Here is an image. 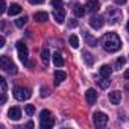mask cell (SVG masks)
<instances>
[{
	"mask_svg": "<svg viewBox=\"0 0 129 129\" xmlns=\"http://www.w3.org/2000/svg\"><path fill=\"white\" fill-rule=\"evenodd\" d=\"M24 111H26L27 115H32V114L35 112V106H34V105H26V106H24Z\"/></svg>",
	"mask_w": 129,
	"mask_h": 129,
	"instance_id": "26",
	"label": "cell"
},
{
	"mask_svg": "<svg viewBox=\"0 0 129 129\" xmlns=\"http://www.w3.org/2000/svg\"><path fill=\"white\" fill-rule=\"evenodd\" d=\"M29 2L32 5H41V3H44V0H29Z\"/></svg>",
	"mask_w": 129,
	"mask_h": 129,
	"instance_id": "31",
	"label": "cell"
},
{
	"mask_svg": "<svg viewBox=\"0 0 129 129\" xmlns=\"http://www.w3.org/2000/svg\"><path fill=\"white\" fill-rule=\"evenodd\" d=\"M69 43H70V46H72L73 49H78V47H79V38H78L76 35H70Z\"/></svg>",
	"mask_w": 129,
	"mask_h": 129,
	"instance_id": "23",
	"label": "cell"
},
{
	"mask_svg": "<svg viewBox=\"0 0 129 129\" xmlns=\"http://www.w3.org/2000/svg\"><path fill=\"white\" fill-rule=\"evenodd\" d=\"M34 18H35L37 21H40V23H44V21L49 20V14H47V12H35V14H34Z\"/></svg>",
	"mask_w": 129,
	"mask_h": 129,
	"instance_id": "18",
	"label": "cell"
},
{
	"mask_svg": "<svg viewBox=\"0 0 129 129\" xmlns=\"http://www.w3.org/2000/svg\"><path fill=\"white\" fill-rule=\"evenodd\" d=\"M5 46V37H0V47Z\"/></svg>",
	"mask_w": 129,
	"mask_h": 129,
	"instance_id": "34",
	"label": "cell"
},
{
	"mask_svg": "<svg viewBox=\"0 0 129 129\" xmlns=\"http://www.w3.org/2000/svg\"><path fill=\"white\" fill-rule=\"evenodd\" d=\"M124 62H126V58H124V56H120V58L115 61V66H117V69H121V67L124 66Z\"/></svg>",
	"mask_w": 129,
	"mask_h": 129,
	"instance_id": "25",
	"label": "cell"
},
{
	"mask_svg": "<svg viewBox=\"0 0 129 129\" xmlns=\"http://www.w3.org/2000/svg\"><path fill=\"white\" fill-rule=\"evenodd\" d=\"M97 84H99V87H100L102 90H106V88L109 87L111 81H109V78H102L100 81H97Z\"/></svg>",
	"mask_w": 129,
	"mask_h": 129,
	"instance_id": "21",
	"label": "cell"
},
{
	"mask_svg": "<svg viewBox=\"0 0 129 129\" xmlns=\"http://www.w3.org/2000/svg\"><path fill=\"white\" fill-rule=\"evenodd\" d=\"M62 0H52V6L53 8H62Z\"/></svg>",
	"mask_w": 129,
	"mask_h": 129,
	"instance_id": "28",
	"label": "cell"
},
{
	"mask_svg": "<svg viewBox=\"0 0 129 129\" xmlns=\"http://www.w3.org/2000/svg\"><path fill=\"white\" fill-rule=\"evenodd\" d=\"M0 85H2V94H6V90H8V85H6V81L2 78L0 79Z\"/></svg>",
	"mask_w": 129,
	"mask_h": 129,
	"instance_id": "27",
	"label": "cell"
},
{
	"mask_svg": "<svg viewBox=\"0 0 129 129\" xmlns=\"http://www.w3.org/2000/svg\"><path fill=\"white\" fill-rule=\"evenodd\" d=\"M0 12H6V2L5 0H2V2H0Z\"/></svg>",
	"mask_w": 129,
	"mask_h": 129,
	"instance_id": "29",
	"label": "cell"
},
{
	"mask_svg": "<svg viewBox=\"0 0 129 129\" xmlns=\"http://www.w3.org/2000/svg\"><path fill=\"white\" fill-rule=\"evenodd\" d=\"M49 58H50L49 49H47V47H44V49L41 50V61H43V64H44V66H47V64H49Z\"/></svg>",
	"mask_w": 129,
	"mask_h": 129,
	"instance_id": "20",
	"label": "cell"
},
{
	"mask_svg": "<svg viewBox=\"0 0 129 129\" xmlns=\"http://www.w3.org/2000/svg\"><path fill=\"white\" fill-rule=\"evenodd\" d=\"M49 93H50V91H49L46 87H43V88H41V97H47V96H49Z\"/></svg>",
	"mask_w": 129,
	"mask_h": 129,
	"instance_id": "30",
	"label": "cell"
},
{
	"mask_svg": "<svg viewBox=\"0 0 129 129\" xmlns=\"http://www.w3.org/2000/svg\"><path fill=\"white\" fill-rule=\"evenodd\" d=\"M126 29H127V32H129V21H127V24H126Z\"/></svg>",
	"mask_w": 129,
	"mask_h": 129,
	"instance_id": "36",
	"label": "cell"
},
{
	"mask_svg": "<svg viewBox=\"0 0 129 129\" xmlns=\"http://www.w3.org/2000/svg\"><path fill=\"white\" fill-rule=\"evenodd\" d=\"M17 52H18V58L21 59V62L26 64V66H29V61H27L29 50H27V46L23 41H17Z\"/></svg>",
	"mask_w": 129,
	"mask_h": 129,
	"instance_id": "4",
	"label": "cell"
},
{
	"mask_svg": "<svg viewBox=\"0 0 129 129\" xmlns=\"http://www.w3.org/2000/svg\"><path fill=\"white\" fill-rule=\"evenodd\" d=\"M14 97L20 102H24L30 97V90L29 88H24V87H17L14 90Z\"/></svg>",
	"mask_w": 129,
	"mask_h": 129,
	"instance_id": "5",
	"label": "cell"
},
{
	"mask_svg": "<svg viewBox=\"0 0 129 129\" xmlns=\"http://www.w3.org/2000/svg\"><path fill=\"white\" fill-rule=\"evenodd\" d=\"M53 18L58 23H64V20H66V11H64V8H55L53 9Z\"/></svg>",
	"mask_w": 129,
	"mask_h": 129,
	"instance_id": "10",
	"label": "cell"
},
{
	"mask_svg": "<svg viewBox=\"0 0 129 129\" xmlns=\"http://www.w3.org/2000/svg\"><path fill=\"white\" fill-rule=\"evenodd\" d=\"M103 23H105V20H103L102 15H93V17L90 18V26H91L93 29H100V27L103 26Z\"/></svg>",
	"mask_w": 129,
	"mask_h": 129,
	"instance_id": "8",
	"label": "cell"
},
{
	"mask_svg": "<svg viewBox=\"0 0 129 129\" xmlns=\"http://www.w3.org/2000/svg\"><path fill=\"white\" fill-rule=\"evenodd\" d=\"M53 124H55V120L52 117V112L49 109H43L41 114H40V126H41V129H50V127H53Z\"/></svg>",
	"mask_w": 129,
	"mask_h": 129,
	"instance_id": "2",
	"label": "cell"
},
{
	"mask_svg": "<svg viewBox=\"0 0 129 129\" xmlns=\"http://www.w3.org/2000/svg\"><path fill=\"white\" fill-rule=\"evenodd\" d=\"M26 23H27V17H26V15H24V17H18V18L15 20V26H17V27H23Z\"/></svg>",
	"mask_w": 129,
	"mask_h": 129,
	"instance_id": "24",
	"label": "cell"
},
{
	"mask_svg": "<svg viewBox=\"0 0 129 129\" xmlns=\"http://www.w3.org/2000/svg\"><path fill=\"white\" fill-rule=\"evenodd\" d=\"M53 78H55V85H59L62 81H66L67 75H66V72H62V70H56L55 75H53Z\"/></svg>",
	"mask_w": 129,
	"mask_h": 129,
	"instance_id": "12",
	"label": "cell"
},
{
	"mask_svg": "<svg viewBox=\"0 0 129 129\" xmlns=\"http://www.w3.org/2000/svg\"><path fill=\"white\" fill-rule=\"evenodd\" d=\"M109 102H111L112 105H118V103L121 102V93H120V91H112V93H109Z\"/></svg>",
	"mask_w": 129,
	"mask_h": 129,
	"instance_id": "13",
	"label": "cell"
},
{
	"mask_svg": "<svg viewBox=\"0 0 129 129\" xmlns=\"http://www.w3.org/2000/svg\"><path fill=\"white\" fill-rule=\"evenodd\" d=\"M73 12H75V15H76V17H82V15L87 12V8H85V6H82V5H76V6L73 8Z\"/></svg>",
	"mask_w": 129,
	"mask_h": 129,
	"instance_id": "19",
	"label": "cell"
},
{
	"mask_svg": "<svg viewBox=\"0 0 129 129\" xmlns=\"http://www.w3.org/2000/svg\"><path fill=\"white\" fill-rule=\"evenodd\" d=\"M76 26H78V21L76 20H72L70 21V27H76Z\"/></svg>",
	"mask_w": 129,
	"mask_h": 129,
	"instance_id": "32",
	"label": "cell"
},
{
	"mask_svg": "<svg viewBox=\"0 0 129 129\" xmlns=\"http://www.w3.org/2000/svg\"><path fill=\"white\" fill-rule=\"evenodd\" d=\"M21 12V6L18 5V3H12L11 6H9V9H8V14L9 15H18Z\"/></svg>",
	"mask_w": 129,
	"mask_h": 129,
	"instance_id": "17",
	"label": "cell"
},
{
	"mask_svg": "<svg viewBox=\"0 0 129 129\" xmlns=\"http://www.w3.org/2000/svg\"><path fill=\"white\" fill-rule=\"evenodd\" d=\"M52 58H53V64H55L56 67H62L64 66V58H62V55L59 52H55Z\"/></svg>",
	"mask_w": 129,
	"mask_h": 129,
	"instance_id": "14",
	"label": "cell"
},
{
	"mask_svg": "<svg viewBox=\"0 0 129 129\" xmlns=\"http://www.w3.org/2000/svg\"><path fill=\"white\" fill-rule=\"evenodd\" d=\"M8 117L11 118V120H20V117H21V111L17 108V106H14V108H11L9 111H8Z\"/></svg>",
	"mask_w": 129,
	"mask_h": 129,
	"instance_id": "11",
	"label": "cell"
},
{
	"mask_svg": "<svg viewBox=\"0 0 129 129\" xmlns=\"http://www.w3.org/2000/svg\"><path fill=\"white\" fill-rule=\"evenodd\" d=\"M84 61L87 62V66H93L94 64V58H93V55L91 53H88V52H84Z\"/></svg>",
	"mask_w": 129,
	"mask_h": 129,
	"instance_id": "22",
	"label": "cell"
},
{
	"mask_svg": "<svg viewBox=\"0 0 129 129\" xmlns=\"http://www.w3.org/2000/svg\"><path fill=\"white\" fill-rule=\"evenodd\" d=\"M102 47L109 53L118 52L121 49V40L115 32H108L102 37Z\"/></svg>",
	"mask_w": 129,
	"mask_h": 129,
	"instance_id": "1",
	"label": "cell"
},
{
	"mask_svg": "<svg viewBox=\"0 0 129 129\" xmlns=\"http://www.w3.org/2000/svg\"><path fill=\"white\" fill-rule=\"evenodd\" d=\"M0 66H2L3 72H6V73H9V75H15V73H17L15 64H14L8 56H2V58H0Z\"/></svg>",
	"mask_w": 129,
	"mask_h": 129,
	"instance_id": "3",
	"label": "cell"
},
{
	"mask_svg": "<svg viewBox=\"0 0 129 129\" xmlns=\"http://www.w3.org/2000/svg\"><path fill=\"white\" fill-rule=\"evenodd\" d=\"M85 8H87V12H97L100 9V2L99 0H88Z\"/></svg>",
	"mask_w": 129,
	"mask_h": 129,
	"instance_id": "9",
	"label": "cell"
},
{
	"mask_svg": "<svg viewBox=\"0 0 129 129\" xmlns=\"http://www.w3.org/2000/svg\"><path fill=\"white\" fill-rule=\"evenodd\" d=\"M85 100H87L88 105H94L96 100H97V91L94 88H88L85 91Z\"/></svg>",
	"mask_w": 129,
	"mask_h": 129,
	"instance_id": "7",
	"label": "cell"
},
{
	"mask_svg": "<svg viewBox=\"0 0 129 129\" xmlns=\"http://www.w3.org/2000/svg\"><path fill=\"white\" fill-rule=\"evenodd\" d=\"M84 38H85V43H87L88 46H91V47L97 46V40H96L90 32H84Z\"/></svg>",
	"mask_w": 129,
	"mask_h": 129,
	"instance_id": "15",
	"label": "cell"
},
{
	"mask_svg": "<svg viewBox=\"0 0 129 129\" xmlns=\"http://www.w3.org/2000/svg\"><path fill=\"white\" fill-rule=\"evenodd\" d=\"M99 73H100V76H102V78H109V76H111V73H112V69L105 64V66H102V67L99 69Z\"/></svg>",
	"mask_w": 129,
	"mask_h": 129,
	"instance_id": "16",
	"label": "cell"
},
{
	"mask_svg": "<svg viewBox=\"0 0 129 129\" xmlns=\"http://www.w3.org/2000/svg\"><path fill=\"white\" fill-rule=\"evenodd\" d=\"M93 121L97 127H103L108 123V115L105 112H94L93 114Z\"/></svg>",
	"mask_w": 129,
	"mask_h": 129,
	"instance_id": "6",
	"label": "cell"
},
{
	"mask_svg": "<svg viewBox=\"0 0 129 129\" xmlns=\"http://www.w3.org/2000/svg\"><path fill=\"white\" fill-rule=\"evenodd\" d=\"M124 78L129 81V70H126V72H124Z\"/></svg>",
	"mask_w": 129,
	"mask_h": 129,
	"instance_id": "35",
	"label": "cell"
},
{
	"mask_svg": "<svg viewBox=\"0 0 129 129\" xmlns=\"http://www.w3.org/2000/svg\"><path fill=\"white\" fill-rule=\"evenodd\" d=\"M114 2H115L117 5H124V3H126V0H114Z\"/></svg>",
	"mask_w": 129,
	"mask_h": 129,
	"instance_id": "33",
	"label": "cell"
}]
</instances>
